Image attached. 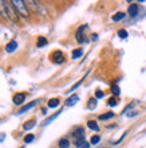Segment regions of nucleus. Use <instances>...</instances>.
<instances>
[{
	"instance_id": "nucleus-15",
	"label": "nucleus",
	"mask_w": 146,
	"mask_h": 148,
	"mask_svg": "<svg viewBox=\"0 0 146 148\" xmlns=\"http://www.w3.org/2000/svg\"><path fill=\"white\" fill-rule=\"evenodd\" d=\"M73 59H78V58H81L82 55H83V49H81V47H79V49H75V50L73 51Z\"/></svg>"
},
{
	"instance_id": "nucleus-7",
	"label": "nucleus",
	"mask_w": 146,
	"mask_h": 148,
	"mask_svg": "<svg viewBox=\"0 0 146 148\" xmlns=\"http://www.w3.org/2000/svg\"><path fill=\"white\" fill-rule=\"evenodd\" d=\"M24 100H26V94L24 93H16L15 96H14V98H12V101H14L15 105H20V104H23Z\"/></svg>"
},
{
	"instance_id": "nucleus-28",
	"label": "nucleus",
	"mask_w": 146,
	"mask_h": 148,
	"mask_svg": "<svg viewBox=\"0 0 146 148\" xmlns=\"http://www.w3.org/2000/svg\"><path fill=\"white\" fill-rule=\"evenodd\" d=\"M105 97V93L102 90H95V98L96 100H99V98H103Z\"/></svg>"
},
{
	"instance_id": "nucleus-11",
	"label": "nucleus",
	"mask_w": 146,
	"mask_h": 148,
	"mask_svg": "<svg viewBox=\"0 0 146 148\" xmlns=\"http://www.w3.org/2000/svg\"><path fill=\"white\" fill-rule=\"evenodd\" d=\"M87 127L90 129H92V131H95V132L99 131V125H98V123H96L95 120H88L87 121Z\"/></svg>"
},
{
	"instance_id": "nucleus-13",
	"label": "nucleus",
	"mask_w": 146,
	"mask_h": 148,
	"mask_svg": "<svg viewBox=\"0 0 146 148\" xmlns=\"http://www.w3.org/2000/svg\"><path fill=\"white\" fill-rule=\"evenodd\" d=\"M62 112H63V110H59V112L54 113L52 116H50V117H48V119H46V120H44V123H43V125H48V124H50V123H51V121H54L55 119H56V117H58Z\"/></svg>"
},
{
	"instance_id": "nucleus-16",
	"label": "nucleus",
	"mask_w": 146,
	"mask_h": 148,
	"mask_svg": "<svg viewBox=\"0 0 146 148\" xmlns=\"http://www.w3.org/2000/svg\"><path fill=\"white\" fill-rule=\"evenodd\" d=\"M59 104H60L59 98H51L47 105H48V108H56V106H59Z\"/></svg>"
},
{
	"instance_id": "nucleus-25",
	"label": "nucleus",
	"mask_w": 146,
	"mask_h": 148,
	"mask_svg": "<svg viewBox=\"0 0 146 148\" xmlns=\"http://www.w3.org/2000/svg\"><path fill=\"white\" fill-rule=\"evenodd\" d=\"M107 105L111 106V108H113V106H117V105H118V100H117L115 97H110L107 100Z\"/></svg>"
},
{
	"instance_id": "nucleus-14",
	"label": "nucleus",
	"mask_w": 146,
	"mask_h": 148,
	"mask_svg": "<svg viewBox=\"0 0 146 148\" xmlns=\"http://www.w3.org/2000/svg\"><path fill=\"white\" fill-rule=\"evenodd\" d=\"M96 104H98V101H96L95 97H94V98H90V100H88V102H87V108L90 110H94L96 108Z\"/></svg>"
},
{
	"instance_id": "nucleus-22",
	"label": "nucleus",
	"mask_w": 146,
	"mask_h": 148,
	"mask_svg": "<svg viewBox=\"0 0 146 148\" xmlns=\"http://www.w3.org/2000/svg\"><path fill=\"white\" fill-rule=\"evenodd\" d=\"M111 93L114 96H119L121 94V89H119V86L117 84H111Z\"/></svg>"
},
{
	"instance_id": "nucleus-23",
	"label": "nucleus",
	"mask_w": 146,
	"mask_h": 148,
	"mask_svg": "<svg viewBox=\"0 0 146 148\" xmlns=\"http://www.w3.org/2000/svg\"><path fill=\"white\" fill-rule=\"evenodd\" d=\"M34 139H35L34 133H28V135H26V136H24V143H26V144H30V143H32V141H34Z\"/></svg>"
},
{
	"instance_id": "nucleus-5",
	"label": "nucleus",
	"mask_w": 146,
	"mask_h": 148,
	"mask_svg": "<svg viewBox=\"0 0 146 148\" xmlns=\"http://www.w3.org/2000/svg\"><path fill=\"white\" fill-rule=\"evenodd\" d=\"M86 28H87V24H83V26H81V27L78 28L77 34H75V36H77V40L79 43H83V42H85V38H83V31H85Z\"/></svg>"
},
{
	"instance_id": "nucleus-20",
	"label": "nucleus",
	"mask_w": 146,
	"mask_h": 148,
	"mask_svg": "<svg viewBox=\"0 0 146 148\" xmlns=\"http://www.w3.org/2000/svg\"><path fill=\"white\" fill-rule=\"evenodd\" d=\"M47 45V39L44 36H39L38 38V42H36V46L38 47H44Z\"/></svg>"
},
{
	"instance_id": "nucleus-10",
	"label": "nucleus",
	"mask_w": 146,
	"mask_h": 148,
	"mask_svg": "<svg viewBox=\"0 0 146 148\" xmlns=\"http://www.w3.org/2000/svg\"><path fill=\"white\" fill-rule=\"evenodd\" d=\"M75 136V140H79V139H85V129L83 128H78L75 132L73 133Z\"/></svg>"
},
{
	"instance_id": "nucleus-12",
	"label": "nucleus",
	"mask_w": 146,
	"mask_h": 148,
	"mask_svg": "<svg viewBox=\"0 0 146 148\" xmlns=\"http://www.w3.org/2000/svg\"><path fill=\"white\" fill-rule=\"evenodd\" d=\"M36 125V121L35 120H28V121H26L23 124V129L24 131H30V129H32Z\"/></svg>"
},
{
	"instance_id": "nucleus-3",
	"label": "nucleus",
	"mask_w": 146,
	"mask_h": 148,
	"mask_svg": "<svg viewBox=\"0 0 146 148\" xmlns=\"http://www.w3.org/2000/svg\"><path fill=\"white\" fill-rule=\"evenodd\" d=\"M65 59H66V57L60 50H56V51L52 53V61H54L55 63H63L65 62Z\"/></svg>"
},
{
	"instance_id": "nucleus-26",
	"label": "nucleus",
	"mask_w": 146,
	"mask_h": 148,
	"mask_svg": "<svg viewBox=\"0 0 146 148\" xmlns=\"http://www.w3.org/2000/svg\"><path fill=\"white\" fill-rule=\"evenodd\" d=\"M118 36L121 39H126L127 38V31H126V30H119V31H118Z\"/></svg>"
},
{
	"instance_id": "nucleus-18",
	"label": "nucleus",
	"mask_w": 146,
	"mask_h": 148,
	"mask_svg": "<svg viewBox=\"0 0 146 148\" xmlns=\"http://www.w3.org/2000/svg\"><path fill=\"white\" fill-rule=\"evenodd\" d=\"M114 117V113L113 112H107V113H103V114H101L98 119H99L101 121H105V120H109V119H113Z\"/></svg>"
},
{
	"instance_id": "nucleus-4",
	"label": "nucleus",
	"mask_w": 146,
	"mask_h": 148,
	"mask_svg": "<svg viewBox=\"0 0 146 148\" xmlns=\"http://www.w3.org/2000/svg\"><path fill=\"white\" fill-rule=\"evenodd\" d=\"M138 11H139V7L137 3H131L129 5V10H127V14L131 16V18H135V16L138 15Z\"/></svg>"
},
{
	"instance_id": "nucleus-33",
	"label": "nucleus",
	"mask_w": 146,
	"mask_h": 148,
	"mask_svg": "<svg viewBox=\"0 0 146 148\" xmlns=\"http://www.w3.org/2000/svg\"><path fill=\"white\" fill-rule=\"evenodd\" d=\"M20 148H24V147H20Z\"/></svg>"
},
{
	"instance_id": "nucleus-1",
	"label": "nucleus",
	"mask_w": 146,
	"mask_h": 148,
	"mask_svg": "<svg viewBox=\"0 0 146 148\" xmlns=\"http://www.w3.org/2000/svg\"><path fill=\"white\" fill-rule=\"evenodd\" d=\"M11 3H12V5H14V8L16 10V12H18L22 18L27 19L28 16H30L28 8H27V5H26V3H24V1H22V0H12Z\"/></svg>"
},
{
	"instance_id": "nucleus-17",
	"label": "nucleus",
	"mask_w": 146,
	"mask_h": 148,
	"mask_svg": "<svg viewBox=\"0 0 146 148\" xmlns=\"http://www.w3.org/2000/svg\"><path fill=\"white\" fill-rule=\"evenodd\" d=\"M125 16H126V14H125V12H117L115 15H113L111 19L114 20V22H119V20L125 19Z\"/></svg>"
},
{
	"instance_id": "nucleus-8",
	"label": "nucleus",
	"mask_w": 146,
	"mask_h": 148,
	"mask_svg": "<svg viewBox=\"0 0 146 148\" xmlns=\"http://www.w3.org/2000/svg\"><path fill=\"white\" fill-rule=\"evenodd\" d=\"M39 101H40V100H35V101L30 102V104H27V105H24L23 108H22V109H20L19 112H18V114H22V113H24V112H27V110H30L31 108H34L35 105H38Z\"/></svg>"
},
{
	"instance_id": "nucleus-9",
	"label": "nucleus",
	"mask_w": 146,
	"mask_h": 148,
	"mask_svg": "<svg viewBox=\"0 0 146 148\" xmlns=\"http://www.w3.org/2000/svg\"><path fill=\"white\" fill-rule=\"evenodd\" d=\"M18 49V43L15 40H11L10 43H7V46H5V51L7 53H14V51Z\"/></svg>"
},
{
	"instance_id": "nucleus-2",
	"label": "nucleus",
	"mask_w": 146,
	"mask_h": 148,
	"mask_svg": "<svg viewBox=\"0 0 146 148\" xmlns=\"http://www.w3.org/2000/svg\"><path fill=\"white\" fill-rule=\"evenodd\" d=\"M4 8H5V15L8 16V19H11L12 22H18V12L11 1H4Z\"/></svg>"
},
{
	"instance_id": "nucleus-32",
	"label": "nucleus",
	"mask_w": 146,
	"mask_h": 148,
	"mask_svg": "<svg viewBox=\"0 0 146 148\" xmlns=\"http://www.w3.org/2000/svg\"><path fill=\"white\" fill-rule=\"evenodd\" d=\"M88 147H90V144H88L87 141H86V143H85V145H83V147H82V148H88Z\"/></svg>"
},
{
	"instance_id": "nucleus-29",
	"label": "nucleus",
	"mask_w": 146,
	"mask_h": 148,
	"mask_svg": "<svg viewBox=\"0 0 146 148\" xmlns=\"http://www.w3.org/2000/svg\"><path fill=\"white\" fill-rule=\"evenodd\" d=\"M126 135H127V132H125V133H123V135H122V136L119 137L118 140H117V141H114V145L119 144V143H121V141H122V140H123V139H125V137H126Z\"/></svg>"
},
{
	"instance_id": "nucleus-19",
	"label": "nucleus",
	"mask_w": 146,
	"mask_h": 148,
	"mask_svg": "<svg viewBox=\"0 0 146 148\" xmlns=\"http://www.w3.org/2000/svg\"><path fill=\"white\" fill-rule=\"evenodd\" d=\"M58 145H59V148H69V145H70L69 139H60Z\"/></svg>"
},
{
	"instance_id": "nucleus-31",
	"label": "nucleus",
	"mask_w": 146,
	"mask_h": 148,
	"mask_svg": "<svg viewBox=\"0 0 146 148\" xmlns=\"http://www.w3.org/2000/svg\"><path fill=\"white\" fill-rule=\"evenodd\" d=\"M91 39H92V40H96V39H98V35H96V34H92Z\"/></svg>"
},
{
	"instance_id": "nucleus-24",
	"label": "nucleus",
	"mask_w": 146,
	"mask_h": 148,
	"mask_svg": "<svg viewBox=\"0 0 146 148\" xmlns=\"http://www.w3.org/2000/svg\"><path fill=\"white\" fill-rule=\"evenodd\" d=\"M99 141H101V136H99V135H94V136H91V139H90V144L95 145V144H98Z\"/></svg>"
},
{
	"instance_id": "nucleus-6",
	"label": "nucleus",
	"mask_w": 146,
	"mask_h": 148,
	"mask_svg": "<svg viewBox=\"0 0 146 148\" xmlns=\"http://www.w3.org/2000/svg\"><path fill=\"white\" fill-rule=\"evenodd\" d=\"M78 101H79V96H78V94H71L65 101V104H66V106H74Z\"/></svg>"
},
{
	"instance_id": "nucleus-21",
	"label": "nucleus",
	"mask_w": 146,
	"mask_h": 148,
	"mask_svg": "<svg viewBox=\"0 0 146 148\" xmlns=\"http://www.w3.org/2000/svg\"><path fill=\"white\" fill-rule=\"evenodd\" d=\"M85 78H86V75H85V77H83V78H82V79H79V81H78L77 84H75V85H73V86H71V89H70V90H67V93H71V92H74V90H77V88H79V86H81L82 84H83V79H85Z\"/></svg>"
},
{
	"instance_id": "nucleus-30",
	"label": "nucleus",
	"mask_w": 146,
	"mask_h": 148,
	"mask_svg": "<svg viewBox=\"0 0 146 148\" xmlns=\"http://www.w3.org/2000/svg\"><path fill=\"white\" fill-rule=\"evenodd\" d=\"M4 139H5V133H0V141H4Z\"/></svg>"
},
{
	"instance_id": "nucleus-27",
	"label": "nucleus",
	"mask_w": 146,
	"mask_h": 148,
	"mask_svg": "<svg viewBox=\"0 0 146 148\" xmlns=\"http://www.w3.org/2000/svg\"><path fill=\"white\" fill-rule=\"evenodd\" d=\"M0 16H7L5 15V8H4V1H0Z\"/></svg>"
}]
</instances>
